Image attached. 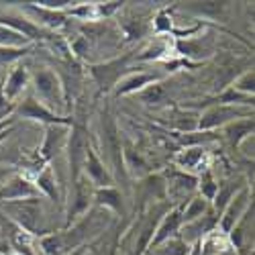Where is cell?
<instances>
[{
	"instance_id": "obj_21",
	"label": "cell",
	"mask_w": 255,
	"mask_h": 255,
	"mask_svg": "<svg viewBox=\"0 0 255 255\" xmlns=\"http://www.w3.org/2000/svg\"><path fill=\"white\" fill-rule=\"evenodd\" d=\"M35 186L41 194H45L49 200L57 202L59 200V192H57V184H55V176H53V169L47 165L43 167V172L37 174V180H35Z\"/></svg>"
},
{
	"instance_id": "obj_22",
	"label": "cell",
	"mask_w": 255,
	"mask_h": 255,
	"mask_svg": "<svg viewBox=\"0 0 255 255\" xmlns=\"http://www.w3.org/2000/svg\"><path fill=\"white\" fill-rule=\"evenodd\" d=\"M208 210H210V202H208V200H204L200 194L192 196V198H190V200L184 204V208H182V225L200 219L202 215H206Z\"/></svg>"
},
{
	"instance_id": "obj_25",
	"label": "cell",
	"mask_w": 255,
	"mask_h": 255,
	"mask_svg": "<svg viewBox=\"0 0 255 255\" xmlns=\"http://www.w3.org/2000/svg\"><path fill=\"white\" fill-rule=\"evenodd\" d=\"M147 255H188L190 253V245L184 243L180 237H174V239H169L165 243H161L159 247L155 249H149V251H145Z\"/></svg>"
},
{
	"instance_id": "obj_9",
	"label": "cell",
	"mask_w": 255,
	"mask_h": 255,
	"mask_svg": "<svg viewBox=\"0 0 255 255\" xmlns=\"http://www.w3.org/2000/svg\"><path fill=\"white\" fill-rule=\"evenodd\" d=\"M82 176L86 178L94 188H109V186L115 184V176L109 172V167L104 165V161L96 153L92 143L88 145V149H86V159H84Z\"/></svg>"
},
{
	"instance_id": "obj_14",
	"label": "cell",
	"mask_w": 255,
	"mask_h": 255,
	"mask_svg": "<svg viewBox=\"0 0 255 255\" xmlns=\"http://www.w3.org/2000/svg\"><path fill=\"white\" fill-rule=\"evenodd\" d=\"M70 129L72 127H61V125L45 127V137H43V143H41V147H39V157L45 159V161L53 159L63 149V145L68 143Z\"/></svg>"
},
{
	"instance_id": "obj_7",
	"label": "cell",
	"mask_w": 255,
	"mask_h": 255,
	"mask_svg": "<svg viewBox=\"0 0 255 255\" xmlns=\"http://www.w3.org/2000/svg\"><path fill=\"white\" fill-rule=\"evenodd\" d=\"M94 200V186L80 176L74 184H72V196H70V208H68V227L74 225L80 217H84L88 212L90 204Z\"/></svg>"
},
{
	"instance_id": "obj_20",
	"label": "cell",
	"mask_w": 255,
	"mask_h": 255,
	"mask_svg": "<svg viewBox=\"0 0 255 255\" xmlns=\"http://www.w3.org/2000/svg\"><path fill=\"white\" fill-rule=\"evenodd\" d=\"M94 202H96V206H104L115 212H123V194L115 186L94 188Z\"/></svg>"
},
{
	"instance_id": "obj_10",
	"label": "cell",
	"mask_w": 255,
	"mask_h": 255,
	"mask_svg": "<svg viewBox=\"0 0 255 255\" xmlns=\"http://www.w3.org/2000/svg\"><path fill=\"white\" fill-rule=\"evenodd\" d=\"M182 208H184V204L174 206L172 210H167L165 215L161 217L159 225L153 231V237L149 241V247H147V251L155 249L161 243H165V241H169V239H174V237L180 235V229H182Z\"/></svg>"
},
{
	"instance_id": "obj_34",
	"label": "cell",
	"mask_w": 255,
	"mask_h": 255,
	"mask_svg": "<svg viewBox=\"0 0 255 255\" xmlns=\"http://www.w3.org/2000/svg\"><path fill=\"white\" fill-rule=\"evenodd\" d=\"M12 174H14V169H12V167H8V165H0V184L6 182V180H10Z\"/></svg>"
},
{
	"instance_id": "obj_2",
	"label": "cell",
	"mask_w": 255,
	"mask_h": 255,
	"mask_svg": "<svg viewBox=\"0 0 255 255\" xmlns=\"http://www.w3.org/2000/svg\"><path fill=\"white\" fill-rule=\"evenodd\" d=\"M33 86H35V92L39 94L37 100L43 102L47 109L51 106L53 113H57V109H61L68 100L66 98V88H63L59 76L49 68H41L33 74Z\"/></svg>"
},
{
	"instance_id": "obj_27",
	"label": "cell",
	"mask_w": 255,
	"mask_h": 255,
	"mask_svg": "<svg viewBox=\"0 0 255 255\" xmlns=\"http://www.w3.org/2000/svg\"><path fill=\"white\" fill-rule=\"evenodd\" d=\"M29 45H31L29 39H25L23 35L14 33L8 27L0 25V47H29Z\"/></svg>"
},
{
	"instance_id": "obj_1",
	"label": "cell",
	"mask_w": 255,
	"mask_h": 255,
	"mask_svg": "<svg viewBox=\"0 0 255 255\" xmlns=\"http://www.w3.org/2000/svg\"><path fill=\"white\" fill-rule=\"evenodd\" d=\"M8 219L12 221V225H16L18 229H23L31 235H39L43 237V204L41 198H27V200H14V202H4L0 204Z\"/></svg>"
},
{
	"instance_id": "obj_26",
	"label": "cell",
	"mask_w": 255,
	"mask_h": 255,
	"mask_svg": "<svg viewBox=\"0 0 255 255\" xmlns=\"http://www.w3.org/2000/svg\"><path fill=\"white\" fill-rule=\"evenodd\" d=\"M123 163H125V169L129 167L135 176H143V174H147V163L143 161V157H141L135 149H131L129 145H127L125 149H123Z\"/></svg>"
},
{
	"instance_id": "obj_23",
	"label": "cell",
	"mask_w": 255,
	"mask_h": 255,
	"mask_svg": "<svg viewBox=\"0 0 255 255\" xmlns=\"http://www.w3.org/2000/svg\"><path fill=\"white\" fill-rule=\"evenodd\" d=\"M137 96H139V100L143 102V104H153V106H157V104H163V102H167V90L163 88V84L161 82H153V84H149V86H145L141 92H137Z\"/></svg>"
},
{
	"instance_id": "obj_19",
	"label": "cell",
	"mask_w": 255,
	"mask_h": 255,
	"mask_svg": "<svg viewBox=\"0 0 255 255\" xmlns=\"http://www.w3.org/2000/svg\"><path fill=\"white\" fill-rule=\"evenodd\" d=\"M27 82H29V70L25 66H16L8 74V78L4 82V96L10 104H14V100L23 94V90L27 88Z\"/></svg>"
},
{
	"instance_id": "obj_3",
	"label": "cell",
	"mask_w": 255,
	"mask_h": 255,
	"mask_svg": "<svg viewBox=\"0 0 255 255\" xmlns=\"http://www.w3.org/2000/svg\"><path fill=\"white\" fill-rule=\"evenodd\" d=\"M14 119H27V121H37V123H43L45 127L49 125H61V127H74V119L72 117H61L57 113H53L51 109L43 102H39L37 96L29 94L25 96L20 102H14V111H12Z\"/></svg>"
},
{
	"instance_id": "obj_16",
	"label": "cell",
	"mask_w": 255,
	"mask_h": 255,
	"mask_svg": "<svg viewBox=\"0 0 255 255\" xmlns=\"http://www.w3.org/2000/svg\"><path fill=\"white\" fill-rule=\"evenodd\" d=\"M27 12L35 14L37 20H39V27L41 29H61L63 25L68 23V14L63 12V10H51V8H45V6H39L37 2H31L25 6Z\"/></svg>"
},
{
	"instance_id": "obj_15",
	"label": "cell",
	"mask_w": 255,
	"mask_h": 255,
	"mask_svg": "<svg viewBox=\"0 0 255 255\" xmlns=\"http://www.w3.org/2000/svg\"><path fill=\"white\" fill-rule=\"evenodd\" d=\"M153 82H157V76H153V74H147V72H129V74H125L117 82V86L113 90H115V96L137 94V92H141L145 86H149V84H153Z\"/></svg>"
},
{
	"instance_id": "obj_4",
	"label": "cell",
	"mask_w": 255,
	"mask_h": 255,
	"mask_svg": "<svg viewBox=\"0 0 255 255\" xmlns=\"http://www.w3.org/2000/svg\"><path fill=\"white\" fill-rule=\"evenodd\" d=\"M251 117H253V109H243V106H233V104H215L202 111L196 123V129L210 133L215 129H223L225 125L237 119H251Z\"/></svg>"
},
{
	"instance_id": "obj_29",
	"label": "cell",
	"mask_w": 255,
	"mask_h": 255,
	"mask_svg": "<svg viewBox=\"0 0 255 255\" xmlns=\"http://www.w3.org/2000/svg\"><path fill=\"white\" fill-rule=\"evenodd\" d=\"M217 182H215V178H212V174L210 172H204L202 174V178H198V192H200V196L204 198V200H208V202H212L215 200V194H217Z\"/></svg>"
},
{
	"instance_id": "obj_35",
	"label": "cell",
	"mask_w": 255,
	"mask_h": 255,
	"mask_svg": "<svg viewBox=\"0 0 255 255\" xmlns=\"http://www.w3.org/2000/svg\"><path fill=\"white\" fill-rule=\"evenodd\" d=\"M12 131H14L12 127H8V129H4V131H0V141H4V139H6V137L12 133Z\"/></svg>"
},
{
	"instance_id": "obj_33",
	"label": "cell",
	"mask_w": 255,
	"mask_h": 255,
	"mask_svg": "<svg viewBox=\"0 0 255 255\" xmlns=\"http://www.w3.org/2000/svg\"><path fill=\"white\" fill-rule=\"evenodd\" d=\"M14 111V104H10L4 96V82H0V119L4 115H10Z\"/></svg>"
},
{
	"instance_id": "obj_24",
	"label": "cell",
	"mask_w": 255,
	"mask_h": 255,
	"mask_svg": "<svg viewBox=\"0 0 255 255\" xmlns=\"http://www.w3.org/2000/svg\"><path fill=\"white\" fill-rule=\"evenodd\" d=\"M202 157H204V147H202V145H196V147H188V149H182V151L176 155L174 161H176L180 167H184V169H194V167L200 165Z\"/></svg>"
},
{
	"instance_id": "obj_8",
	"label": "cell",
	"mask_w": 255,
	"mask_h": 255,
	"mask_svg": "<svg viewBox=\"0 0 255 255\" xmlns=\"http://www.w3.org/2000/svg\"><path fill=\"white\" fill-rule=\"evenodd\" d=\"M249 198H251V190H249V186H245V188L239 190V192L231 198V202L223 208V212L219 215V225H217V227L221 229L223 235H229V233L233 231V227H235V225L241 221V217L247 212V208L251 206Z\"/></svg>"
},
{
	"instance_id": "obj_13",
	"label": "cell",
	"mask_w": 255,
	"mask_h": 255,
	"mask_svg": "<svg viewBox=\"0 0 255 255\" xmlns=\"http://www.w3.org/2000/svg\"><path fill=\"white\" fill-rule=\"evenodd\" d=\"M0 25L12 29V31L18 33V35H23L25 39L31 41V43H33V41H41V39H47V37H49V31L41 29L37 23H33V20L27 18V16L0 12Z\"/></svg>"
},
{
	"instance_id": "obj_36",
	"label": "cell",
	"mask_w": 255,
	"mask_h": 255,
	"mask_svg": "<svg viewBox=\"0 0 255 255\" xmlns=\"http://www.w3.org/2000/svg\"><path fill=\"white\" fill-rule=\"evenodd\" d=\"M82 251H74V255H80ZM66 255H72V253H66Z\"/></svg>"
},
{
	"instance_id": "obj_12",
	"label": "cell",
	"mask_w": 255,
	"mask_h": 255,
	"mask_svg": "<svg viewBox=\"0 0 255 255\" xmlns=\"http://www.w3.org/2000/svg\"><path fill=\"white\" fill-rule=\"evenodd\" d=\"M219 225V215L215 210H208L206 215H202L200 219H196V221H190V223H184L182 225V233H180V239L184 241V243H198V241H202V237L204 235H208V233H212V229H215Z\"/></svg>"
},
{
	"instance_id": "obj_6",
	"label": "cell",
	"mask_w": 255,
	"mask_h": 255,
	"mask_svg": "<svg viewBox=\"0 0 255 255\" xmlns=\"http://www.w3.org/2000/svg\"><path fill=\"white\" fill-rule=\"evenodd\" d=\"M90 145L88 133L84 127L74 125L68 135V161H70V180L72 184L82 176L84 159H86V149Z\"/></svg>"
},
{
	"instance_id": "obj_5",
	"label": "cell",
	"mask_w": 255,
	"mask_h": 255,
	"mask_svg": "<svg viewBox=\"0 0 255 255\" xmlns=\"http://www.w3.org/2000/svg\"><path fill=\"white\" fill-rule=\"evenodd\" d=\"M135 55L137 53H125L123 57H115L104 63H94V66H90V74L96 80L100 92H111L117 86V82L125 74H129L127 70H129V63Z\"/></svg>"
},
{
	"instance_id": "obj_11",
	"label": "cell",
	"mask_w": 255,
	"mask_h": 255,
	"mask_svg": "<svg viewBox=\"0 0 255 255\" xmlns=\"http://www.w3.org/2000/svg\"><path fill=\"white\" fill-rule=\"evenodd\" d=\"M27 198H41V192L37 190L35 182L27 180L25 176H12L4 188L0 190V204L14 202V200H27Z\"/></svg>"
},
{
	"instance_id": "obj_18",
	"label": "cell",
	"mask_w": 255,
	"mask_h": 255,
	"mask_svg": "<svg viewBox=\"0 0 255 255\" xmlns=\"http://www.w3.org/2000/svg\"><path fill=\"white\" fill-rule=\"evenodd\" d=\"M247 184L243 178H233V180H225V182H219L217 186V194H215V200L210 202V208L217 212V215H221L223 208L231 202V198L235 196L239 190H243Z\"/></svg>"
},
{
	"instance_id": "obj_31",
	"label": "cell",
	"mask_w": 255,
	"mask_h": 255,
	"mask_svg": "<svg viewBox=\"0 0 255 255\" xmlns=\"http://www.w3.org/2000/svg\"><path fill=\"white\" fill-rule=\"evenodd\" d=\"M167 51V45L161 43V41H155V43H151L147 49H143L139 55H135L139 61H149V59H159L163 53Z\"/></svg>"
},
{
	"instance_id": "obj_32",
	"label": "cell",
	"mask_w": 255,
	"mask_h": 255,
	"mask_svg": "<svg viewBox=\"0 0 255 255\" xmlns=\"http://www.w3.org/2000/svg\"><path fill=\"white\" fill-rule=\"evenodd\" d=\"M153 25H155V31L157 33H172V18H167V12L165 10H161L155 16Z\"/></svg>"
},
{
	"instance_id": "obj_17",
	"label": "cell",
	"mask_w": 255,
	"mask_h": 255,
	"mask_svg": "<svg viewBox=\"0 0 255 255\" xmlns=\"http://www.w3.org/2000/svg\"><path fill=\"white\" fill-rule=\"evenodd\" d=\"M253 129H255V123H253V117L251 119H237L229 125L223 127V137L227 139V143L231 145V149H237V147L249 137L253 135Z\"/></svg>"
},
{
	"instance_id": "obj_28",
	"label": "cell",
	"mask_w": 255,
	"mask_h": 255,
	"mask_svg": "<svg viewBox=\"0 0 255 255\" xmlns=\"http://www.w3.org/2000/svg\"><path fill=\"white\" fill-rule=\"evenodd\" d=\"M233 90H237L239 94H245V96H253L255 92V74L253 70H245L235 82H233Z\"/></svg>"
},
{
	"instance_id": "obj_30",
	"label": "cell",
	"mask_w": 255,
	"mask_h": 255,
	"mask_svg": "<svg viewBox=\"0 0 255 255\" xmlns=\"http://www.w3.org/2000/svg\"><path fill=\"white\" fill-rule=\"evenodd\" d=\"M29 51H31V45L29 47H0V66L14 63L20 57H25Z\"/></svg>"
}]
</instances>
